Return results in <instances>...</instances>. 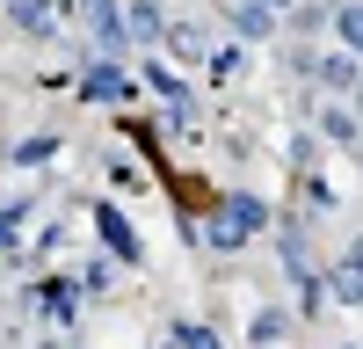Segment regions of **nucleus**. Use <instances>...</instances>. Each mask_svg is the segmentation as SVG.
Wrapping results in <instances>:
<instances>
[{"instance_id": "nucleus-1", "label": "nucleus", "mask_w": 363, "mask_h": 349, "mask_svg": "<svg viewBox=\"0 0 363 349\" xmlns=\"http://www.w3.org/2000/svg\"><path fill=\"white\" fill-rule=\"evenodd\" d=\"M262 204L255 196H225L218 204V211H211V240H218V248H240V240H255V233H262Z\"/></svg>"}, {"instance_id": "nucleus-2", "label": "nucleus", "mask_w": 363, "mask_h": 349, "mask_svg": "<svg viewBox=\"0 0 363 349\" xmlns=\"http://www.w3.org/2000/svg\"><path fill=\"white\" fill-rule=\"evenodd\" d=\"M95 218H102V240H109L116 255H131V262H138V240H131V226H124V218H116V211H109V204H102V211H95Z\"/></svg>"}, {"instance_id": "nucleus-3", "label": "nucleus", "mask_w": 363, "mask_h": 349, "mask_svg": "<svg viewBox=\"0 0 363 349\" xmlns=\"http://www.w3.org/2000/svg\"><path fill=\"white\" fill-rule=\"evenodd\" d=\"M80 15H87V22H95V29H102V37H109V44H116V37H124V15H116V8H109V0H80Z\"/></svg>"}, {"instance_id": "nucleus-4", "label": "nucleus", "mask_w": 363, "mask_h": 349, "mask_svg": "<svg viewBox=\"0 0 363 349\" xmlns=\"http://www.w3.org/2000/svg\"><path fill=\"white\" fill-rule=\"evenodd\" d=\"M124 29H131V37H160V15H153V8H145V0H138V8L124 15Z\"/></svg>"}, {"instance_id": "nucleus-5", "label": "nucleus", "mask_w": 363, "mask_h": 349, "mask_svg": "<svg viewBox=\"0 0 363 349\" xmlns=\"http://www.w3.org/2000/svg\"><path fill=\"white\" fill-rule=\"evenodd\" d=\"M174 349H218V335L211 328H174Z\"/></svg>"}, {"instance_id": "nucleus-6", "label": "nucleus", "mask_w": 363, "mask_h": 349, "mask_svg": "<svg viewBox=\"0 0 363 349\" xmlns=\"http://www.w3.org/2000/svg\"><path fill=\"white\" fill-rule=\"evenodd\" d=\"M262 8H291V0H262Z\"/></svg>"}]
</instances>
